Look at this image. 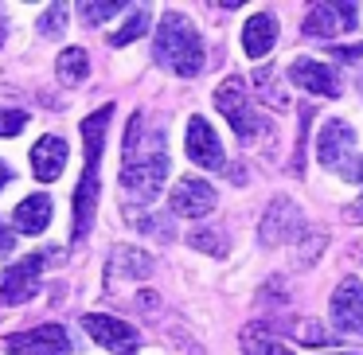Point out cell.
<instances>
[{"label":"cell","instance_id":"6da1fadb","mask_svg":"<svg viewBox=\"0 0 363 355\" xmlns=\"http://www.w3.org/2000/svg\"><path fill=\"white\" fill-rule=\"evenodd\" d=\"M145 113H133L125 129V149H121V184L125 191H133V199L152 203L160 196V188L168 184V145L164 133H141Z\"/></svg>","mask_w":363,"mask_h":355},{"label":"cell","instance_id":"7a4b0ae2","mask_svg":"<svg viewBox=\"0 0 363 355\" xmlns=\"http://www.w3.org/2000/svg\"><path fill=\"white\" fill-rule=\"evenodd\" d=\"M113 118V106H102L98 113L82 118V145H86V168L74 188V242L90 235L94 227V203L102 191V149H106V125Z\"/></svg>","mask_w":363,"mask_h":355},{"label":"cell","instance_id":"3957f363","mask_svg":"<svg viewBox=\"0 0 363 355\" xmlns=\"http://www.w3.org/2000/svg\"><path fill=\"white\" fill-rule=\"evenodd\" d=\"M152 55L160 67H168L180 79H196L203 71V40H199L196 24L184 12H164L152 40Z\"/></svg>","mask_w":363,"mask_h":355},{"label":"cell","instance_id":"277c9868","mask_svg":"<svg viewBox=\"0 0 363 355\" xmlns=\"http://www.w3.org/2000/svg\"><path fill=\"white\" fill-rule=\"evenodd\" d=\"M316 157L340 180H363V152H355V129L344 118H328L316 133Z\"/></svg>","mask_w":363,"mask_h":355},{"label":"cell","instance_id":"5b68a950","mask_svg":"<svg viewBox=\"0 0 363 355\" xmlns=\"http://www.w3.org/2000/svg\"><path fill=\"white\" fill-rule=\"evenodd\" d=\"M215 110L230 121V129H235V137L242 145H254L258 133L274 137V129L266 125V118H258V110H254V102H250V94H246L238 74H230V79H223L219 86H215Z\"/></svg>","mask_w":363,"mask_h":355},{"label":"cell","instance_id":"8992f818","mask_svg":"<svg viewBox=\"0 0 363 355\" xmlns=\"http://www.w3.org/2000/svg\"><path fill=\"white\" fill-rule=\"evenodd\" d=\"M48 258H51V250H40V254H28L16 266L4 269L0 274V300L4 305H28L43 289V266H48Z\"/></svg>","mask_w":363,"mask_h":355},{"label":"cell","instance_id":"52a82bcc","mask_svg":"<svg viewBox=\"0 0 363 355\" xmlns=\"http://www.w3.org/2000/svg\"><path fill=\"white\" fill-rule=\"evenodd\" d=\"M184 152H188V160H191V164L207 168V172H223V168H227V152H223L219 133H215V129H211V121H207V118H199V113L188 121Z\"/></svg>","mask_w":363,"mask_h":355},{"label":"cell","instance_id":"ba28073f","mask_svg":"<svg viewBox=\"0 0 363 355\" xmlns=\"http://www.w3.org/2000/svg\"><path fill=\"white\" fill-rule=\"evenodd\" d=\"M82 328L94 336V344H102L106 351H113V355H133L137 347H141V332H137L133 324L113 320V316H106V312L82 316Z\"/></svg>","mask_w":363,"mask_h":355},{"label":"cell","instance_id":"9c48e42d","mask_svg":"<svg viewBox=\"0 0 363 355\" xmlns=\"http://www.w3.org/2000/svg\"><path fill=\"white\" fill-rule=\"evenodd\" d=\"M355 20H359L355 4H313L308 16L301 20V35H308V40H336V35L352 32Z\"/></svg>","mask_w":363,"mask_h":355},{"label":"cell","instance_id":"30bf717a","mask_svg":"<svg viewBox=\"0 0 363 355\" xmlns=\"http://www.w3.org/2000/svg\"><path fill=\"white\" fill-rule=\"evenodd\" d=\"M305 238V215L293 199H274L269 211L262 215V242L266 246H281V242H297Z\"/></svg>","mask_w":363,"mask_h":355},{"label":"cell","instance_id":"8fae6325","mask_svg":"<svg viewBox=\"0 0 363 355\" xmlns=\"http://www.w3.org/2000/svg\"><path fill=\"white\" fill-rule=\"evenodd\" d=\"M12 355H71V339H67L63 324H40L28 332H12L4 339Z\"/></svg>","mask_w":363,"mask_h":355},{"label":"cell","instance_id":"7c38bea8","mask_svg":"<svg viewBox=\"0 0 363 355\" xmlns=\"http://www.w3.org/2000/svg\"><path fill=\"white\" fill-rule=\"evenodd\" d=\"M215 203H219L215 188L207 180H199V176L176 180L172 196H168V207H172V215H180V219H203V215L215 211Z\"/></svg>","mask_w":363,"mask_h":355},{"label":"cell","instance_id":"4fadbf2b","mask_svg":"<svg viewBox=\"0 0 363 355\" xmlns=\"http://www.w3.org/2000/svg\"><path fill=\"white\" fill-rule=\"evenodd\" d=\"M289 79L297 82L301 90H308V94H320V98H340V90H344L336 67L320 63V59H305V55H297V59L289 63Z\"/></svg>","mask_w":363,"mask_h":355},{"label":"cell","instance_id":"5bb4252c","mask_svg":"<svg viewBox=\"0 0 363 355\" xmlns=\"http://www.w3.org/2000/svg\"><path fill=\"white\" fill-rule=\"evenodd\" d=\"M332 324L347 336L363 339V285L355 277H344L340 289L332 293Z\"/></svg>","mask_w":363,"mask_h":355},{"label":"cell","instance_id":"9a60e30c","mask_svg":"<svg viewBox=\"0 0 363 355\" xmlns=\"http://www.w3.org/2000/svg\"><path fill=\"white\" fill-rule=\"evenodd\" d=\"M152 274V261L145 250L137 246H113L110 250V266H106V285H121V281H145Z\"/></svg>","mask_w":363,"mask_h":355},{"label":"cell","instance_id":"2e32d148","mask_svg":"<svg viewBox=\"0 0 363 355\" xmlns=\"http://www.w3.org/2000/svg\"><path fill=\"white\" fill-rule=\"evenodd\" d=\"M277 43V16H269V12H254L250 20H246L242 28V51L250 59H262L269 55Z\"/></svg>","mask_w":363,"mask_h":355},{"label":"cell","instance_id":"e0dca14e","mask_svg":"<svg viewBox=\"0 0 363 355\" xmlns=\"http://www.w3.org/2000/svg\"><path fill=\"white\" fill-rule=\"evenodd\" d=\"M51 215H55V203H51V196H28V199H20V207H16V227H20V235H43V230L51 227Z\"/></svg>","mask_w":363,"mask_h":355},{"label":"cell","instance_id":"ac0fdd59","mask_svg":"<svg viewBox=\"0 0 363 355\" xmlns=\"http://www.w3.org/2000/svg\"><path fill=\"white\" fill-rule=\"evenodd\" d=\"M63 164H67V141L63 137H43V141H35V149H32L35 180H55V176H63Z\"/></svg>","mask_w":363,"mask_h":355},{"label":"cell","instance_id":"d6986e66","mask_svg":"<svg viewBox=\"0 0 363 355\" xmlns=\"http://www.w3.org/2000/svg\"><path fill=\"white\" fill-rule=\"evenodd\" d=\"M86 67H90L86 51L67 47V51H59V59H55V79L63 82V86H82V82H86Z\"/></svg>","mask_w":363,"mask_h":355},{"label":"cell","instance_id":"ffe728a7","mask_svg":"<svg viewBox=\"0 0 363 355\" xmlns=\"http://www.w3.org/2000/svg\"><path fill=\"white\" fill-rule=\"evenodd\" d=\"M242 355H293L281 339H274L266 332V324H250L242 332Z\"/></svg>","mask_w":363,"mask_h":355},{"label":"cell","instance_id":"44dd1931","mask_svg":"<svg viewBox=\"0 0 363 355\" xmlns=\"http://www.w3.org/2000/svg\"><path fill=\"white\" fill-rule=\"evenodd\" d=\"M149 20H152V16H149V9H133L125 24H121L118 32L110 35V43H113V47H129L133 40H141V35L149 32Z\"/></svg>","mask_w":363,"mask_h":355},{"label":"cell","instance_id":"7402d4cb","mask_svg":"<svg viewBox=\"0 0 363 355\" xmlns=\"http://www.w3.org/2000/svg\"><path fill=\"white\" fill-rule=\"evenodd\" d=\"M254 82H258V94H262V102H266V106H274V110H285V106H289V98H285L281 82H277V74L269 71V67L254 74Z\"/></svg>","mask_w":363,"mask_h":355},{"label":"cell","instance_id":"603a6c76","mask_svg":"<svg viewBox=\"0 0 363 355\" xmlns=\"http://www.w3.org/2000/svg\"><path fill=\"white\" fill-rule=\"evenodd\" d=\"M191 246H196L199 254H211V258H223L227 254V235H223L219 227H207V230H191L188 238Z\"/></svg>","mask_w":363,"mask_h":355},{"label":"cell","instance_id":"cb8c5ba5","mask_svg":"<svg viewBox=\"0 0 363 355\" xmlns=\"http://www.w3.org/2000/svg\"><path fill=\"white\" fill-rule=\"evenodd\" d=\"M121 9H129V4H113V0H90V4H79V16H82V24H106V20H113Z\"/></svg>","mask_w":363,"mask_h":355},{"label":"cell","instance_id":"d4e9b609","mask_svg":"<svg viewBox=\"0 0 363 355\" xmlns=\"http://www.w3.org/2000/svg\"><path fill=\"white\" fill-rule=\"evenodd\" d=\"M125 219L133 222V230H141V235H152V238H160V242L172 238V230H164V219H157V215H141V211H133V207H125Z\"/></svg>","mask_w":363,"mask_h":355},{"label":"cell","instance_id":"484cf974","mask_svg":"<svg viewBox=\"0 0 363 355\" xmlns=\"http://www.w3.org/2000/svg\"><path fill=\"white\" fill-rule=\"evenodd\" d=\"M63 28H67V4H51L40 16V32L43 35H63Z\"/></svg>","mask_w":363,"mask_h":355},{"label":"cell","instance_id":"4316f807","mask_svg":"<svg viewBox=\"0 0 363 355\" xmlns=\"http://www.w3.org/2000/svg\"><path fill=\"white\" fill-rule=\"evenodd\" d=\"M24 125H28V113L24 110H9V106H0V137H16Z\"/></svg>","mask_w":363,"mask_h":355},{"label":"cell","instance_id":"83f0119b","mask_svg":"<svg viewBox=\"0 0 363 355\" xmlns=\"http://www.w3.org/2000/svg\"><path fill=\"white\" fill-rule=\"evenodd\" d=\"M293 336H297L301 344H324V339H328V332H324L320 324H313V320H301L297 328H293Z\"/></svg>","mask_w":363,"mask_h":355},{"label":"cell","instance_id":"f1b7e54d","mask_svg":"<svg viewBox=\"0 0 363 355\" xmlns=\"http://www.w3.org/2000/svg\"><path fill=\"white\" fill-rule=\"evenodd\" d=\"M12 246H16V235L0 222V258H4V254H12Z\"/></svg>","mask_w":363,"mask_h":355},{"label":"cell","instance_id":"f546056e","mask_svg":"<svg viewBox=\"0 0 363 355\" xmlns=\"http://www.w3.org/2000/svg\"><path fill=\"white\" fill-rule=\"evenodd\" d=\"M332 55H336V59H359L363 55V43H355V47H336Z\"/></svg>","mask_w":363,"mask_h":355},{"label":"cell","instance_id":"4dcf8cb0","mask_svg":"<svg viewBox=\"0 0 363 355\" xmlns=\"http://www.w3.org/2000/svg\"><path fill=\"white\" fill-rule=\"evenodd\" d=\"M347 215H352L355 222H363V196H359V203H352V211H347Z\"/></svg>","mask_w":363,"mask_h":355},{"label":"cell","instance_id":"1f68e13d","mask_svg":"<svg viewBox=\"0 0 363 355\" xmlns=\"http://www.w3.org/2000/svg\"><path fill=\"white\" fill-rule=\"evenodd\" d=\"M12 180V172H9V164H0V188H4V184Z\"/></svg>","mask_w":363,"mask_h":355},{"label":"cell","instance_id":"d6a6232c","mask_svg":"<svg viewBox=\"0 0 363 355\" xmlns=\"http://www.w3.org/2000/svg\"><path fill=\"white\" fill-rule=\"evenodd\" d=\"M4 35H9V24H4V20H0V43H4Z\"/></svg>","mask_w":363,"mask_h":355},{"label":"cell","instance_id":"836d02e7","mask_svg":"<svg viewBox=\"0 0 363 355\" xmlns=\"http://www.w3.org/2000/svg\"><path fill=\"white\" fill-rule=\"evenodd\" d=\"M359 90H363V71H359Z\"/></svg>","mask_w":363,"mask_h":355},{"label":"cell","instance_id":"e575fe53","mask_svg":"<svg viewBox=\"0 0 363 355\" xmlns=\"http://www.w3.org/2000/svg\"><path fill=\"white\" fill-rule=\"evenodd\" d=\"M332 355H347V351H332Z\"/></svg>","mask_w":363,"mask_h":355}]
</instances>
